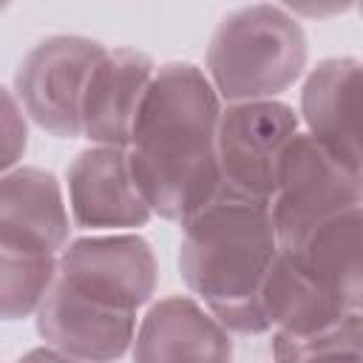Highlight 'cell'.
Segmentation results:
<instances>
[{"mask_svg":"<svg viewBox=\"0 0 363 363\" xmlns=\"http://www.w3.org/2000/svg\"><path fill=\"white\" fill-rule=\"evenodd\" d=\"M363 354H335V357H323V360H312V363H360Z\"/></svg>","mask_w":363,"mask_h":363,"instance_id":"obj_19","label":"cell"},{"mask_svg":"<svg viewBox=\"0 0 363 363\" xmlns=\"http://www.w3.org/2000/svg\"><path fill=\"white\" fill-rule=\"evenodd\" d=\"M278 255L269 207L218 196L184 224L179 272L196 301L233 335H269L261 289Z\"/></svg>","mask_w":363,"mask_h":363,"instance_id":"obj_2","label":"cell"},{"mask_svg":"<svg viewBox=\"0 0 363 363\" xmlns=\"http://www.w3.org/2000/svg\"><path fill=\"white\" fill-rule=\"evenodd\" d=\"M28 147V119L14 91L0 85V176L14 170Z\"/></svg>","mask_w":363,"mask_h":363,"instance_id":"obj_17","label":"cell"},{"mask_svg":"<svg viewBox=\"0 0 363 363\" xmlns=\"http://www.w3.org/2000/svg\"><path fill=\"white\" fill-rule=\"evenodd\" d=\"M57 278L99 301L136 312L156 292L159 264L142 235L96 233L62 247Z\"/></svg>","mask_w":363,"mask_h":363,"instance_id":"obj_7","label":"cell"},{"mask_svg":"<svg viewBox=\"0 0 363 363\" xmlns=\"http://www.w3.org/2000/svg\"><path fill=\"white\" fill-rule=\"evenodd\" d=\"M224 102L193 62L153 71L130 145L128 167L147 210L187 224L221 196L216 125Z\"/></svg>","mask_w":363,"mask_h":363,"instance_id":"obj_1","label":"cell"},{"mask_svg":"<svg viewBox=\"0 0 363 363\" xmlns=\"http://www.w3.org/2000/svg\"><path fill=\"white\" fill-rule=\"evenodd\" d=\"M360 62L354 57H329L312 68L301 91L303 133L360 173Z\"/></svg>","mask_w":363,"mask_h":363,"instance_id":"obj_12","label":"cell"},{"mask_svg":"<svg viewBox=\"0 0 363 363\" xmlns=\"http://www.w3.org/2000/svg\"><path fill=\"white\" fill-rule=\"evenodd\" d=\"M17 363H79V360L65 357V354H60V352H54V349H48V346H37V349L26 352Z\"/></svg>","mask_w":363,"mask_h":363,"instance_id":"obj_18","label":"cell"},{"mask_svg":"<svg viewBox=\"0 0 363 363\" xmlns=\"http://www.w3.org/2000/svg\"><path fill=\"white\" fill-rule=\"evenodd\" d=\"M57 278V255L0 241V320L37 312Z\"/></svg>","mask_w":363,"mask_h":363,"instance_id":"obj_16","label":"cell"},{"mask_svg":"<svg viewBox=\"0 0 363 363\" xmlns=\"http://www.w3.org/2000/svg\"><path fill=\"white\" fill-rule=\"evenodd\" d=\"M349 309L363 306V207H352L281 250Z\"/></svg>","mask_w":363,"mask_h":363,"instance_id":"obj_15","label":"cell"},{"mask_svg":"<svg viewBox=\"0 0 363 363\" xmlns=\"http://www.w3.org/2000/svg\"><path fill=\"white\" fill-rule=\"evenodd\" d=\"M298 130L295 108L281 99L224 105L216 125L221 196L269 207L284 150Z\"/></svg>","mask_w":363,"mask_h":363,"instance_id":"obj_4","label":"cell"},{"mask_svg":"<svg viewBox=\"0 0 363 363\" xmlns=\"http://www.w3.org/2000/svg\"><path fill=\"white\" fill-rule=\"evenodd\" d=\"M153 60L139 48H105L96 60L82 96V136L91 145L128 147L147 85L153 79Z\"/></svg>","mask_w":363,"mask_h":363,"instance_id":"obj_10","label":"cell"},{"mask_svg":"<svg viewBox=\"0 0 363 363\" xmlns=\"http://www.w3.org/2000/svg\"><path fill=\"white\" fill-rule=\"evenodd\" d=\"M34 320L48 349L79 363H113L130 352L136 335V312L99 301L60 278L37 306Z\"/></svg>","mask_w":363,"mask_h":363,"instance_id":"obj_8","label":"cell"},{"mask_svg":"<svg viewBox=\"0 0 363 363\" xmlns=\"http://www.w3.org/2000/svg\"><path fill=\"white\" fill-rule=\"evenodd\" d=\"M363 176L349 170L312 136L298 130L284 150L278 187L269 201L278 250L292 247L323 221L363 207Z\"/></svg>","mask_w":363,"mask_h":363,"instance_id":"obj_5","label":"cell"},{"mask_svg":"<svg viewBox=\"0 0 363 363\" xmlns=\"http://www.w3.org/2000/svg\"><path fill=\"white\" fill-rule=\"evenodd\" d=\"M68 216L91 233H130L150 221V210L136 190L125 147L91 145L65 170Z\"/></svg>","mask_w":363,"mask_h":363,"instance_id":"obj_9","label":"cell"},{"mask_svg":"<svg viewBox=\"0 0 363 363\" xmlns=\"http://www.w3.org/2000/svg\"><path fill=\"white\" fill-rule=\"evenodd\" d=\"M68 233L71 216L54 173L17 164L0 176V241L60 255Z\"/></svg>","mask_w":363,"mask_h":363,"instance_id":"obj_13","label":"cell"},{"mask_svg":"<svg viewBox=\"0 0 363 363\" xmlns=\"http://www.w3.org/2000/svg\"><path fill=\"white\" fill-rule=\"evenodd\" d=\"M306 65V34L286 6L252 3L230 11L207 45V79L221 102L278 99Z\"/></svg>","mask_w":363,"mask_h":363,"instance_id":"obj_3","label":"cell"},{"mask_svg":"<svg viewBox=\"0 0 363 363\" xmlns=\"http://www.w3.org/2000/svg\"><path fill=\"white\" fill-rule=\"evenodd\" d=\"M133 363H233L235 337L187 295L162 298L133 335Z\"/></svg>","mask_w":363,"mask_h":363,"instance_id":"obj_11","label":"cell"},{"mask_svg":"<svg viewBox=\"0 0 363 363\" xmlns=\"http://www.w3.org/2000/svg\"><path fill=\"white\" fill-rule=\"evenodd\" d=\"M261 309L269 335L286 340L335 329L346 318L357 315V309H349L343 301H337L281 250L264 278Z\"/></svg>","mask_w":363,"mask_h":363,"instance_id":"obj_14","label":"cell"},{"mask_svg":"<svg viewBox=\"0 0 363 363\" xmlns=\"http://www.w3.org/2000/svg\"><path fill=\"white\" fill-rule=\"evenodd\" d=\"M102 51V43L79 34H54L31 45L14 74V96L26 119L57 139L82 136V96Z\"/></svg>","mask_w":363,"mask_h":363,"instance_id":"obj_6","label":"cell"}]
</instances>
